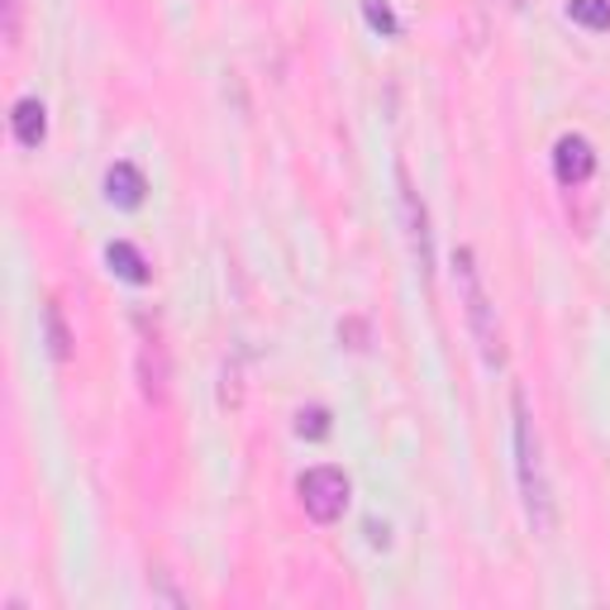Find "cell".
I'll list each match as a JSON object with an SVG mask.
<instances>
[{"label":"cell","instance_id":"5b68a950","mask_svg":"<svg viewBox=\"0 0 610 610\" xmlns=\"http://www.w3.org/2000/svg\"><path fill=\"white\" fill-rule=\"evenodd\" d=\"M554 172L563 186H582L591 172H597V149H591L582 134H563L554 149Z\"/></svg>","mask_w":610,"mask_h":610},{"label":"cell","instance_id":"4fadbf2b","mask_svg":"<svg viewBox=\"0 0 610 610\" xmlns=\"http://www.w3.org/2000/svg\"><path fill=\"white\" fill-rule=\"evenodd\" d=\"M296 434H301V439H325V434H329V411H325V405L301 411L296 415Z\"/></svg>","mask_w":610,"mask_h":610},{"label":"cell","instance_id":"7c38bea8","mask_svg":"<svg viewBox=\"0 0 610 610\" xmlns=\"http://www.w3.org/2000/svg\"><path fill=\"white\" fill-rule=\"evenodd\" d=\"M362 14H368V24H372L382 39H396V34H401V20L391 14L386 0H362Z\"/></svg>","mask_w":610,"mask_h":610},{"label":"cell","instance_id":"5bb4252c","mask_svg":"<svg viewBox=\"0 0 610 610\" xmlns=\"http://www.w3.org/2000/svg\"><path fill=\"white\" fill-rule=\"evenodd\" d=\"M6 43H20V0H6Z\"/></svg>","mask_w":610,"mask_h":610},{"label":"cell","instance_id":"8fae6325","mask_svg":"<svg viewBox=\"0 0 610 610\" xmlns=\"http://www.w3.org/2000/svg\"><path fill=\"white\" fill-rule=\"evenodd\" d=\"M568 20L591 29V34H606L610 29V0H568Z\"/></svg>","mask_w":610,"mask_h":610},{"label":"cell","instance_id":"6da1fadb","mask_svg":"<svg viewBox=\"0 0 610 610\" xmlns=\"http://www.w3.org/2000/svg\"><path fill=\"white\" fill-rule=\"evenodd\" d=\"M515 411V472H520V501H525V515L534 534H554V487H548L544 472V454H540V434H534V415L525 405V391L511 396Z\"/></svg>","mask_w":610,"mask_h":610},{"label":"cell","instance_id":"3957f363","mask_svg":"<svg viewBox=\"0 0 610 610\" xmlns=\"http://www.w3.org/2000/svg\"><path fill=\"white\" fill-rule=\"evenodd\" d=\"M301 505H305V515L319 520V525H334L344 511H348V477L339 468H311V472H301Z\"/></svg>","mask_w":610,"mask_h":610},{"label":"cell","instance_id":"ba28073f","mask_svg":"<svg viewBox=\"0 0 610 610\" xmlns=\"http://www.w3.org/2000/svg\"><path fill=\"white\" fill-rule=\"evenodd\" d=\"M106 263H110L115 277L129 282V286H149L153 282V272H149V263H143V253L134 249V243H124V239H115L110 249H106Z\"/></svg>","mask_w":610,"mask_h":610},{"label":"cell","instance_id":"7a4b0ae2","mask_svg":"<svg viewBox=\"0 0 610 610\" xmlns=\"http://www.w3.org/2000/svg\"><path fill=\"white\" fill-rule=\"evenodd\" d=\"M454 277H458V292H462V311H468V325H472V339L482 348L487 368H501V329H497V315H491V301L482 292V272H477V258L472 249H458L454 253Z\"/></svg>","mask_w":610,"mask_h":610},{"label":"cell","instance_id":"30bf717a","mask_svg":"<svg viewBox=\"0 0 610 610\" xmlns=\"http://www.w3.org/2000/svg\"><path fill=\"white\" fill-rule=\"evenodd\" d=\"M43 339H48V353H53L57 362H67V358H72V329H67L63 305H57V301L43 305Z\"/></svg>","mask_w":610,"mask_h":610},{"label":"cell","instance_id":"277c9868","mask_svg":"<svg viewBox=\"0 0 610 610\" xmlns=\"http://www.w3.org/2000/svg\"><path fill=\"white\" fill-rule=\"evenodd\" d=\"M396 182H401V220H405V239H411V258H415V272L420 282H429L434 272V239H429V215H425V200L415 196L405 167H396Z\"/></svg>","mask_w":610,"mask_h":610},{"label":"cell","instance_id":"52a82bcc","mask_svg":"<svg viewBox=\"0 0 610 610\" xmlns=\"http://www.w3.org/2000/svg\"><path fill=\"white\" fill-rule=\"evenodd\" d=\"M10 124H14V139H20L24 149H39V143L48 139V110H43V100H34V96H24L20 106H14Z\"/></svg>","mask_w":610,"mask_h":610},{"label":"cell","instance_id":"8992f818","mask_svg":"<svg viewBox=\"0 0 610 610\" xmlns=\"http://www.w3.org/2000/svg\"><path fill=\"white\" fill-rule=\"evenodd\" d=\"M143 196H149V182H143V172L134 163H115L106 172V200L120 210H139Z\"/></svg>","mask_w":610,"mask_h":610},{"label":"cell","instance_id":"9c48e42d","mask_svg":"<svg viewBox=\"0 0 610 610\" xmlns=\"http://www.w3.org/2000/svg\"><path fill=\"white\" fill-rule=\"evenodd\" d=\"M139 382H143V396H149V401H163L167 396V358H163V344H143V353H139Z\"/></svg>","mask_w":610,"mask_h":610}]
</instances>
